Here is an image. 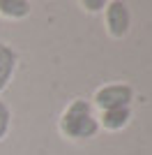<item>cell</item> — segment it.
<instances>
[{
  "mask_svg": "<svg viewBox=\"0 0 152 155\" xmlns=\"http://www.w3.org/2000/svg\"><path fill=\"white\" fill-rule=\"evenodd\" d=\"M60 132L67 139L83 141V139H92L99 132V120L95 116L92 102L88 100H74V102L62 111L60 116Z\"/></svg>",
  "mask_w": 152,
  "mask_h": 155,
  "instance_id": "cell-1",
  "label": "cell"
},
{
  "mask_svg": "<svg viewBox=\"0 0 152 155\" xmlns=\"http://www.w3.org/2000/svg\"><path fill=\"white\" fill-rule=\"evenodd\" d=\"M134 100V88L129 84H111L101 86L92 97V107L99 111H111V109H125Z\"/></svg>",
  "mask_w": 152,
  "mask_h": 155,
  "instance_id": "cell-2",
  "label": "cell"
},
{
  "mask_svg": "<svg viewBox=\"0 0 152 155\" xmlns=\"http://www.w3.org/2000/svg\"><path fill=\"white\" fill-rule=\"evenodd\" d=\"M106 30L113 39H122L129 32L131 26V14H129V7L122 0H111L106 2Z\"/></svg>",
  "mask_w": 152,
  "mask_h": 155,
  "instance_id": "cell-3",
  "label": "cell"
},
{
  "mask_svg": "<svg viewBox=\"0 0 152 155\" xmlns=\"http://www.w3.org/2000/svg\"><path fill=\"white\" fill-rule=\"evenodd\" d=\"M16 63H19L16 51L7 44H0V93L9 86V81L14 77V70H16Z\"/></svg>",
  "mask_w": 152,
  "mask_h": 155,
  "instance_id": "cell-4",
  "label": "cell"
},
{
  "mask_svg": "<svg viewBox=\"0 0 152 155\" xmlns=\"http://www.w3.org/2000/svg\"><path fill=\"white\" fill-rule=\"evenodd\" d=\"M99 120V127L108 130V132H118V130L127 127L129 120H131V109L125 107V109H111V111H101V116L97 118Z\"/></svg>",
  "mask_w": 152,
  "mask_h": 155,
  "instance_id": "cell-5",
  "label": "cell"
},
{
  "mask_svg": "<svg viewBox=\"0 0 152 155\" xmlns=\"http://www.w3.org/2000/svg\"><path fill=\"white\" fill-rule=\"evenodd\" d=\"M0 14L7 19H23L30 14V2H25V0H0Z\"/></svg>",
  "mask_w": 152,
  "mask_h": 155,
  "instance_id": "cell-6",
  "label": "cell"
},
{
  "mask_svg": "<svg viewBox=\"0 0 152 155\" xmlns=\"http://www.w3.org/2000/svg\"><path fill=\"white\" fill-rule=\"evenodd\" d=\"M9 125H12V109H9V107H7L2 100H0V141L7 137Z\"/></svg>",
  "mask_w": 152,
  "mask_h": 155,
  "instance_id": "cell-7",
  "label": "cell"
},
{
  "mask_svg": "<svg viewBox=\"0 0 152 155\" xmlns=\"http://www.w3.org/2000/svg\"><path fill=\"white\" fill-rule=\"evenodd\" d=\"M81 7L85 12H104L106 9V0H81Z\"/></svg>",
  "mask_w": 152,
  "mask_h": 155,
  "instance_id": "cell-8",
  "label": "cell"
}]
</instances>
